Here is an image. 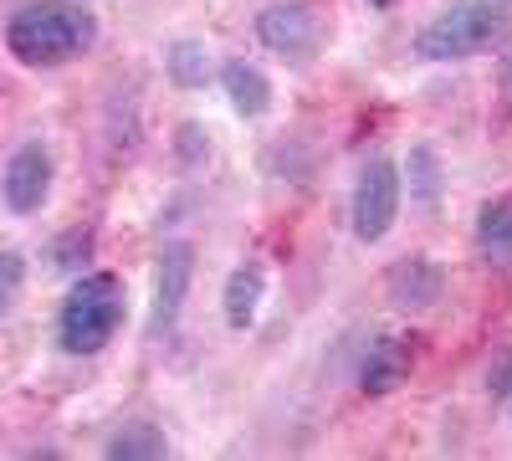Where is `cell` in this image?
Instances as JSON below:
<instances>
[{
  "label": "cell",
  "mask_w": 512,
  "mask_h": 461,
  "mask_svg": "<svg viewBox=\"0 0 512 461\" xmlns=\"http://www.w3.org/2000/svg\"><path fill=\"white\" fill-rule=\"evenodd\" d=\"M369 6H395V0H369Z\"/></svg>",
  "instance_id": "obj_19"
},
{
  "label": "cell",
  "mask_w": 512,
  "mask_h": 461,
  "mask_svg": "<svg viewBox=\"0 0 512 461\" xmlns=\"http://www.w3.org/2000/svg\"><path fill=\"white\" fill-rule=\"evenodd\" d=\"M98 41V16L82 0H31L6 21V52L21 67H67Z\"/></svg>",
  "instance_id": "obj_1"
},
{
  "label": "cell",
  "mask_w": 512,
  "mask_h": 461,
  "mask_svg": "<svg viewBox=\"0 0 512 461\" xmlns=\"http://www.w3.org/2000/svg\"><path fill=\"white\" fill-rule=\"evenodd\" d=\"M410 364H415V339L410 333H379L369 344L364 364H359V390L364 395H390L410 380Z\"/></svg>",
  "instance_id": "obj_8"
},
{
  "label": "cell",
  "mask_w": 512,
  "mask_h": 461,
  "mask_svg": "<svg viewBox=\"0 0 512 461\" xmlns=\"http://www.w3.org/2000/svg\"><path fill=\"white\" fill-rule=\"evenodd\" d=\"M256 36H262V47H272L277 57H313L318 41H323V21L313 6H303V0H272V6H262V16H256Z\"/></svg>",
  "instance_id": "obj_6"
},
{
  "label": "cell",
  "mask_w": 512,
  "mask_h": 461,
  "mask_svg": "<svg viewBox=\"0 0 512 461\" xmlns=\"http://www.w3.org/2000/svg\"><path fill=\"white\" fill-rule=\"evenodd\" d=\"M103 456H108V461H159V456H169V441H164V431L149 426V421H128V426L103 446Z\"/></svg>",
  "instance_id": "obj_13"
},
{
  "label": "cell",
  "mask_w": 512,
  "mask_h": 461,
  "mask_svg": "<svg viewBox=\"0 0 512 461\" xmlns=\"http://www.w3.org/2000/svg\"><path fill=\"white\" fill-rule=\"evenodd\" d=\"M93 257V231H67L57 246H52V267L57 272H82V262H88Z\"/></svg>",
  "instance_id": "obj_17"
},
{
  "label": "cell",
  "mask_w": 512,
  "mask_h": 461,
  "mask_svg": "<svg viewBox=\"0 0 512 461\" xmlns=\"http://www.w3.org/2000/svg\"><path fill=\"white\" fill-rule=\"evenodd\" d=\"M349 211H354V236L364 246H374V241H384L395 231V221H400V170H395V159L374 154L364 164Z\"/></svg>",
  "instance_id": "obj_4"
},
{
  "label": "cell",
  "mask_w": 512,
  "mask_h": 461,
  "mask_svg": "<svg viewBox=\"0 0 512 461\" xmlns=\"http://www.w3.org/2000/svg\"><path fill=\"white\" fill-rule=\"evenodd\" d=\"M52 180H57V164H52V149L41 139H26L6 170H0V200H6L11 216H36L41 205L52 200Z\"/></svg>",
  "instance_id": "obj_5"
},
{
  "label": "cell",
  "mask_w": 512,
  "mask_h": 461,
  "mask_svg": "<svg viewBox=\"0 0 512 461\" xmlns=\"http://www.w3.org/2000/svg\"><path fill=\"white\" fill-rule=\"evenodd\" d=\"M405 175H410V200L420 205L425 216H436V211H441V159H436V149L415 144Z\"/></svg>",
  "instance_id": "obj_15"
},
{
  "label": "cell",
  "mask_w": 512,
  "mask_h": 461,
  "mask_svg": "<svg viewBox=\"0 0 512 461\" xmlns=\"http://www.w3.org/2000/svg\"><path fill=\"white\" fill-rule=\"evenodd\" d=\"M221 88H226V98H231V108L241 118H262L272 108V82H267V72L256 62H241V57L226 62L221 67Z\"/></svg>",
  "instance_id": "obj_12"
},
{
  "label": "cell",
  "mask_w": 512,
  "mask_h": 461,
  "mask_svg": "<svg viewBox=\"0 0 512 461\" xmlns=\"http://www.w3.org/2000/svg\"><path fill=\"white\" fill-rule=\"evenodd\" d=\"M180 159L190 164V170L210 159V134L200 129V123H180Z\"/></svg>",
  "instance_id": "obj_18"
},
{
  "label": "cell",
  "mask_w": 512,
  "mask_h": 461,
  "mask_svg": "<svg viewBox=\"0 0 512 461\" xmlns=\"http://www.w3.org/2000/svg\"><path fill=\"white\" fill-rule=\"evenodd\" d=\"M164 72L175 77V88H205V82H210V52H205V41H195V36L169 41V47H164Z\"/></svg>",
  "instance_id": "obj_14"
},
{
  "label": "cell",
  "mask_w": 512,
  "mask_h": 461,
  "mask_svg": "<svg viewBox=\"0 0 512 461\" xmlns=\"http://www.w3.org/2000/svg\"><path fill=\"white\" fill-rule=\"evenodd\" d=\"M262 303H267V267L256 262V257H246V262L226 277V292H221L226 323H231L236 333H246V328L256 323V313H262Z\"/></svg>",
  "instance_id": "obj_9"
},
{
  "label": "cell",
  "mask_w": 512,
  "mask_h": 461,
  "mask_svg": "<svg viewBox=\"0 0 512 461\" xmlns=\"http://www.w3.org/2000/svg\"><path fill=\"white\" fill-rule=\"evenodd\" d=\"M512 31V11L502 0H466V6L441 11L431 26H420L415 36V57L425 62H466Z\"/></svg>",
  "instance_id": "obj_3"
},
{
  "label": "cell",
  "mask_w": 512,
  "mask_h": 461,
  "mask_svg": "<svg viewBox=\"0 0 512 461\" xmlns=\"http://www.w3.org/2000/svg\"><path fill=\"white\" fill-rule=\"evenodd\" d=\"M477 257L512 277V195H497L477 211Z\"/></svg>",
  "instance_id": "obj_11"
},
{
  "label": "cell",
  "mask_w": 512,
  "mask_h": 461,
  "mask_svg": "<svg viewBox=\"0 0 512 461\" xmlns=\"http://www.w3.org/2000/svg\"><path fill=\"white\" fill-rule=\"evenodd\" d=\"M123 277L113 272H82L67 292V303L57 313V344L62 354L72 359H88V354H103L113 344V333L123 328Z\"/></svg>",
  "instance_id": "obj_2"
},
{
  "label": "cell",
  "mask_w": 512,
  "mask_h": 461,
  "mask_svg": "<svg viewBox=\"0 0 512 461\" xmlns=\"http://www.w3.org/2000/svg\"><path fill=\"white\" fill-rule=\"evenodd\" d=\"M21 292H26V251L6 246L0 251V318L21 303Z\"/></svg>",
  "instance_id": "obj_16"
},
{
  "label": "cell",
  "mask_w": 512,
  "mask_h": 461,
  "mask_svg": "<svg viewBox=\"0 0 512 461\" xmlns=\"http://www.w3.org/2000/svg\"><path fill=\"white\" fill-rule=\"evenodd\" d=\"M190 282H195V246L190 241H169L159 251V272H154V313H149V333H169L180 323V308L190 298Z\"/></svg>",
  "instance_id": "obj_7"
},
{
  "label": "cell",
  "mask_w": 512,
  "mask_h": 461,
  "mask_svg": "<svg viewBox=\"0 0 512 461\" xmlns=\"http://www.w3.org/2000/svg\"><path fill=\"white\" fill-rule=\"evenodd\" d=\"M384 287H390L395 308H431L441 298L446 277H441V267L431 257H405V262L390 267V282H384Z\"/></svg>",
  "instance_id": "obj_10"
},
{
  "label": "cell",
  "mask_w": 512,
  "mask_h": 461,
  "mask_svg": "<svg viewBox=\"0 0 512 461\" xmlns=\"http://www.w3.org/2000/svg\"><path fill=\"white\" fill-rule=\"evenodd\" d=\"M507 82H512V62H507Z\"/></svg>",
  "instance_id": "obj_20"
}]
</instances>
